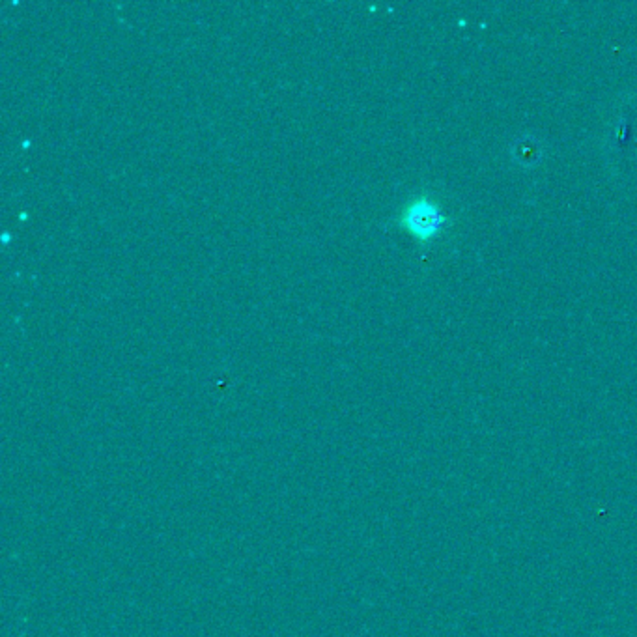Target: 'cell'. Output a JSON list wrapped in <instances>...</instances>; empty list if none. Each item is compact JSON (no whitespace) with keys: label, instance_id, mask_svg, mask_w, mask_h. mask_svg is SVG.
I'll return each mask as SVG.
<instances>
[{"label":"cell","instance_id":"cell-1","mask_svg":"<svg viewBox=\"0 0 637 637\" xmlns=\"http://www.w3.org/2000/svg\"><path fill=\"white\" fill-rule=\"evenodd\" d=\"M443 213L430 199H417L402 213V225L419 240H430L443 227Z\"/></svg>","mask_w":637,"mask_h":637},{"label":"cell","instance_id":"cell-2","mask_svg":"<svg viewBox=\"0 0 637 637\" xmlns=\"http://www.w3.org/2000/svg\"><path fill=\"white\" fill-rule=\"evenodd\" d=\"M540 156V146L533 137H524L516 142L514 146V157L522 163V165H533Z\"/></svg>","mask_w":637,"mask_h":637}]
</instances>
